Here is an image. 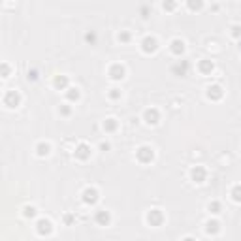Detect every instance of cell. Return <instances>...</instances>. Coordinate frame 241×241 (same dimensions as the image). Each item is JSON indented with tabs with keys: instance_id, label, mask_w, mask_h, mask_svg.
I'll return each mask as SVG.
<instances>
[{
	"instance_id": "cell-4",
	"label": "cell",
	"mask_w": 241,
	"mask_h": 241,
	"mask_svg": "<svg viewBox=\"0 0 241 241\" xmlns=\"http://www.w3.org/2000/svg\"><path fill=\"white\" fill-rule=\"evenodd\" d=\"M145 119H147V123H153V124H155V123H158V120H156V119H158V115H156V111L155 109H149V111H147V113H145Z\"/></svg>"
},
{
	"instance_id": "cell-6",
	"label": "cell",
	"mask_w": 241,
	"mask_h": 241,
	"mask_svg": "<svg viewBox=\"0 0 241 241\" xmlns=\"http://www.w3.org/2000/svg\"><path fill=\"white\" fill-rule=\"evenodd\" d=\"M107 220H109V215H107V213H98V222H107Z\"/></svg>"
},
{
	"instance_id": "cell-11",
	"label": "cell",
	"mask_w": 241,
	"mask_h": 241,
	"mask_svg": "<svg viewBox=\"0 0 241 241\" xmlns=\"http://www.w3.org/2000/svg\"><path fill=\"white\" fill-rule=\"evenodd\" d=\"M55 83L60 85V87H64V85H66V77H57V81H55Z\"/></svg>"
},
{
	"instance_id": "cell-1",
	"label": "cell",
	"mask_w": 241,
	"mask_h": 241,
	"mask_svg": "<svg viewBox=\"0 0 241 241\" xmlns=\"http://www.w3.org/2000/svg\"><path fill=\"white\" fill-rule=\"evenodd\" d=\"M17 102H19V94L15 91H10L6 96H4V104H6L8 107H15V106H17Z\"/></svg>"
},
{
	"instance_id": "cell-7",
	"label": "cell",
	"mask_w": 241,
	"mask_h": 241,
	"mask_svg": "<svg viewBox=\"0 0 241 241\" xmlns=\"http://www.w3.org/2000/svg\"><path fill=\"white\" fill-rule=\"evenodd\" d=\"M47 153H49V145H43L42 143V145L38 147V155H47Z\"/></svg>"
},
{
	"instance_id": "cell-10",
	"label": "cell",
	"mask_w": 241,
	"mask_h": 241,
	"mask_svg": "<svg viewBox=\"0 0 241 241\" xmlns=\"http://www.w3.org/2000/svg\"><path fill=\"white\" fill-rule=\"evenodd\" d=\"M79 151H81V153H79V156H83V158H85V156L89 155V153H85V151H89V149H87L85 145H81V147H79Z\"/></svg>"
},
{
	"instance_id": "cell-8",
	"label": "cell",
	"mask_w": 241,
	"mask_h": 241,
	"mask_svg": "<svg viewBox=\"0 0 241 241\" xmlns=\"http://www.w3.org/2000/svg\"><path fill=\"white\" fill-rule=\"evenodd\" d=\"M234 198L238 200V202L241 200V187H238V188H235V190H234Z\"/></svg>"
},
{
	"instance_id": "cell-12",
	"label": "cell",
	"mask_w": 241,
	"mask_h": 241,
	"mask_svg": "<svg viewBox=\"0 0 241 241\" xmlns=\"http://www.w3.org/2000/svg\"><path fill=\"white\" fill-rule=\"evenodd\" d=\"M185 241H192V239H185Z\"/></svg>"
},
{
	"instance_id": "cell-3",
	"label": "cell",
	"mask_w": 241,
	"mask_h": 241,
	"mask_svg": "<svg viewBox=\"0 0 241 241\" xmlns=\"http://www.w3.org/2000/svg\"><path fill=\"white\" fill-rule=\"evenodd\" d=\"M38 232H40V234H49V232H51V222H49V220H45V219H42L38 222Z\"/></svg>"
},
{
	"instance_id": "cell-2",
	"label": "cell",
	"mask_w": 241,
	"mask_h": 241,
	"mask_svg": "<svg viewBox=\"0 0 241 241\" xmlns=\"http://www.w3.org/2000/svg\"><path fill=\"white\" fill-rule=\"evenodd\" d=\"M192 177L196 179V183H203V179H205V171H203V168L196 166L194 170H192Z\"/></svg>"
},
{
	"instance_id": "cell-5",
	"label": "cell",
	"mask_w": 241,
	"mask_h": 241,
	"mask_svg": "<svg viewBox=\"0 0 241 241\" xmlns=\"http://www.w3.org/2000/svg\"><path fill=\"white\" fill-rule=\"evenodd\" d=\"M85 202H96V190H85Z\"/></svg>"
},
{
	"instance_id": "cell-9",
	"label": "cell",
	"mask_w": 241,
	"mask_h": 241,
	"mask_svg": "<svg viewBox=\"0 0 241 241\" xmlns=\"http://www.w3.org/2000/svg\"><path fill=\"white\" fill-rule=\"evenodd\" d=\"M25 211H26V213H25L26 217H34V213H36V209H34V207H26Z\"/></svg>"
}]
</instances>
